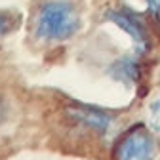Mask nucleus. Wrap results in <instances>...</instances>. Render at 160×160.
I'll return each mask as SVG.
<instances>
[{"mask_svg":"<svg viewBox=\"0 0 160 160\" xmlns=\"http://www.w3.org/2000/svg\"><path fill=\"white\" fill-rule=\"evenodd\" d=\"M80 27L78 10L67 0H48L40 6L36 15V36L44 42H63L72 38Z\"/></svg>","mask_w":160,"mask_h":160,"instance_id":"nucleus-1","label":"nucleus"},{"mask_svg":"<svg viewBox=\"0 0 160 160\" xmlns=\"http://www.w3.org/2000/svg\"><path fill=\"white\" fill-rule=\"evenodd\" d=\"M139 61L135 57H120L118 61H114L109 69V74L116 80V82H126V84H137L139 80Z\"/></svg>","mask_w":160,"mask_h":160,"instance_id":"nucleus-5","label":"nucleus"},{"mask_svg":"<svg viewBox=\"0 0 160 160\" xmlns=\"http://www.w3.org/2000/svg\"><path fill=\"white\" fill-rule=\"evenodd\" d=\"M107 19L118 29H122L126 34H130L139 53H147L151 50V32L147 29V23L143 21V15L139 12L128 6H120V8L109 10Z\"/></svg>","mask_w":160,"mask_h":160,"instance_id":"nucleus-3","label":"nucleus"},{"mask_svg":"<svg viewBox=\"0 0 160 160\" xmlns=\"http://www.w3.org/2000/svg\"><path fill=\"white\" fill-rule=\"evenodd\" d=\"M21 23V13L17 10H0V38L13 32Z\"/></svg>","mask_w":160,"mask_h":160,"instance_id":"nucleus-6","label":"nucleus"},{"mask_svg":"<svg viewBox=\"0 0 160 160\" xmlns=\"http://www.w3.org/2000/svg\"><path fill=\"white\" fill-rule=\"evenodd\" d=\"M156 143L152 133L145 126H133L118 139L114 158L116 160H154Z\"/></svg>","mask_w":160,"mask_h":160,"instance_id":"nucleus-2","label":"nucleus"},{"mask_svg":"<svg viewBox=\"0 0 160 160\" xmlns=\"http://www.w3.org/2000/svg\"><path fill=\"white\" fill-rule=\"evenodd\" d=\"M149 126L154 133H160V97L149 107Z\"/></svg>","mask_w":160,"mask_h":160,"instance_id":"nucleus-7","label":"nucleus"},{"mask_svg":"<svg viewBox=\"0 0 160 160\" xmlns=\"http://www.w3.org/2000/svg\"><path fill=\"white\" fill-rule=\"evenodd\" d=\"M69 114L80 126L93 130V132H99V133L107 132L111 126V116L107 112H103L101 109H95L90 105H72L69 109Z\"/></svg>","mask_w":160,"mask_h":160,"instance_id":"nucleus-4","label":"nucleus"}]
</instances>
